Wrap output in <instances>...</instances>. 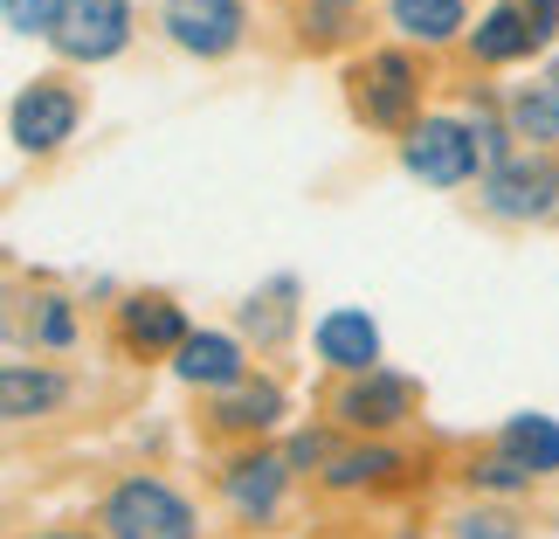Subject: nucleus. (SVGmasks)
Masks as SVG:
<instances>
[{
  "label": "nucleus",
  "mask_w": 559,
  "mask_h": 539,
  "mask_svg": "<svg viewBox=\"0 0 559 539\" xmlns=\"http://www.w3.org/2000/svg\"><path fill=\"white\" fill-rule=\"evenodd\" d=\"M104 526H111V539H193V512H187L180 491H166L153 478H132V484L111 491Z\"/></svg>",
  "instance_id": "nucleus-1"
},
{
  "label": "nucleus",
  "mask_w": 559,
  "mask_h": 539,
  "mask_svg": "<svg viewBox=\"0 0 559 539\" xmlns=\"http://www.w3.org/2000/svg\"><path fill=\"white\" fill-rule=\"evenodd\" d=\"M477 132L456 118H421L407 125V174H421L428 187H463L477 174Z\"/></svg>",
  "instance_id": "nucleus-2"
},
{
  "label": "nucleus",
  "mask_w": 559,
  "mask_h": 539,
  "mask_svg": "<svg viewBox=\"0 0 559 539\" xmlns=\"http://www.w3.org/2000/svg\"><path fill=\"white\" fill-rule=\"evenodd\" d=\"M124 42H132V8L124 0H70V14L56 28V49L76 56V62H104Z\"/></svg>",
  "instance_id": "nucleus-3"
},
{
  "label": "nucleus",
  "mask_w": 559,
  "mask_h": 539,
  "mask_svg": "<svg viewBox=\"0 0 559 539\" xmlns=\"http://www.w3.org/2000/svg\"><path fill=\"white\" fill-rule=\"evenodd\" d=\"M166 28H174V42L193 56H228L249 21H242L235 0H166Z\"/></svg>",
  "instance_id": "nucleus-4"
},
{
  "label": "nucleus",
  "mask_w": 559,
  "mask_h": 539,
  "mask_svg": "<svg viewBox=\"0 0 559 539\" xmlns=\"http://www.w3.org/2000/svg\"><path fill=\"white\" fill-rule=\"evenodd\" d=\"M70 132H76V97L62 91V83H35V91L14 104V139L28 145V153H56Z\"/></svg>",
  "instance_id": "nucleus-5"
},
{
  "label": "nucleus",
  "mask_w": 559,
  "mask_h": 539,
  "mask_svg": "<svg viewBox=\"0 0 559 539\" xmlns=\"http://www.w3.org/2000/svg\"><path fill=\"white\" fill-rule=\"evenodd\" d=\"M318 353L346 374H380V332L367 312H325L318 318Z\"/></svg>",
  "instance_id": "nucleus-6"
},
{
  "label": "nucleus",
  "mask_w": 559,
  "mask_h": 539,
  "mask_svg": "<svg viewBox=\"0 0 559 539\" xmlns=\"http://www.w3.org/2000/svg\"><path fill=\"white\" fill-rule=\"evenodd\" d=\"M407 408H415V387L401 374H367V380H353L346 395H338V415L353 429H386V422H401Z\"/></svg>",
  "instance_id": "nucleus-7"
},
{
  "label": "nucleus",
  "mask_w": 559,
  "mask_h": 539,
  "mask_svg": "<svg viewBox=\"0 0 559 539\" xmlns=\"http://www.w3.org/2000/svg\"><path fill=\"white\" fill-rule=\"evenodd\" d=\"M546 201H552V166L546 160L490 166V208H498V214H539Z\"/></svg>",
  "instance_id": "nucleus-8"
},
{
  "label": "nucleus",
  "mask_w": 559,
  "mask_h": 539,
  "mask_svg": "<svg viewBox=\"0 0 559 539\" xmlns=\"http://www.w3.org/2000/svg\"><path fill=\"white\" fill-rule=\"evenodd\" d=\"M359 83H367L373 125H407V112H415V70H407V56H373Z\"/></svg>",
  "instance_id": "nucleus-9"
},
{
  "label": "nucleus",
  "mask_w": 559,
  "mask_h": 539,
  "mask_svg": "<svg viewBox=\"0 0 559 539\" xmlns=\"http://www.w3.org/2000/svg\"><path fill=\"white\" fill-rule=\"evenodd\" d=\"M118 326H124V347H145V353L187 347V326H180V305H174V297H124Z\"/></svg>",
  "instance_id": "nucleus-10"
},
{
  "label": "nucleus",
  "mask_w": 559,
  "mask_h": 539,
  "mask_svg": "<svg viewBox=\"0 0 559 539\" xmlns=\"http://www.w3.org/2000/svg\"><path fill=\"white\" fill-rule=\"evenodd\" d=\"M276 499H284V457H242L228 470V505L242 512V519L276 512Z\"/></svg>",
  "instance_id": "nucleus-11"
},
{
  "label": "nucleus",
  "mask_w": 559,
  "mask_h": 539,
  "mask_svg": "<svg viewBox=\"0 0 559 539\" xmlns=\"http://www.w3.org/2000/svg\"><path fill=\"white\" fill-rule=\"evenodd\" d=\"M180 380H193V387H228V380H242V353H235V339L193 332L187 347H180Z\"/></svg>",
  "instance_id": "nucleus-12"
},
{
  "label": "nucleus",
  "mask_w": 559,
  "mask_h": 539,
  "mask_svg": "<svg viewBox=\"0 0 559 539\" xmlns=\"http://www.w3.org/2000/svg\"><path fill=\"white\" fill-rule=\"evenodd\" d=\"M504 457L525 464L532 478L559 470V422H552V415H511V429H504Z\"/></svg>",
  "instance_id": "nucleus-13"
},
{
  "label": "nucleus",
  "mask_w": 559,
  "mask_h": 539,
  "mask_svg": "<svg viewBox=\"0 0 559 539\" xmlns=\"http://www.w3.org/2000/svg\"><path fill=\"white\" fill-rule=\"evenodd\" d=\"M70 387L62 374H28V366H8V380H0V408H8V422H28L41 408H56Z\"/></svg>",
  "instance_id": "nucleus-14"
},
{
  "label": "nucleus",
  "mask_w": 559,
  "mask_h": 539,
  "mask_svg": "<svg viewBox=\"0 0 559 539\" xmlns=\"http://www.w3.org/2000/svg\"><path fill=\"white\" fill-rule=\"evenodd\" d=\"M394 28L415 42H449L463 28V0H394Z\"/></svg>",
  "instance_id": "nucleus-15"
},
{
  "label": "nucleus",
  "mask_w": 559,
  "mask_h": 539,
  "mask_svg": "<svg viewBox=\"0 0 559 539\" xmlns=\"http://www.w3.org/2000/svg\"><path fill=\"white\" fill-rule=\"evenodd\" d=\"M532 49H539V35L519 21V8H498V14L477 21V56L484 62H511V56H532Z\"/></svg>",
  "instance_id": "nucleus-16"
},
{
  "label": "nucleus",
  "mask_w": 559,
  "mask_h": 539,
  "mask_svg": "<svg viewBox=\"0 0 559 539\" xmlns=\"http://www.w3.org/2000/svg\"><path fill=\"white\" fill-rule=\"evenodd\" d=\"M511 132H519V139H546V145L559 139V91H552V83L511 97Z\"/></svg>",
  "instance_id": "nucleus-17"
},
{
  "label": "nucleus",
  "mask_w": 559,
  "mask_h": 539,
  "mask_svg": "<svg viewBox=\"0 0 559 539\" xmlns=\"http://www.w3.org/2000/svg\"><path fill=\"white\" fill-rule=\"evenodd\" d=\"M276 415H284V395H276L270 380H255V387H242V395L222 401V422L228 429H270Z\"/></svg>",
  "instance_id": "nucleus-18"
},
{
  "label": "nucleus",
  "mask_w": 559,
  "mask_h": 539,
  "mask_svg": "<svg viewBox=\"0 0 559 539\" xmlns=\"http://www.w3.org/2000/svg\"><path fill=\"white\" fill-rule=\"evenodd\" d=\"M70 0H8V28L14 35H56Z\"/></svg>",
  "instance_id": "nucleus-19"
},
{
  "label": "nucleus",
  "mask_w": 559,
  "mask_h": 539,
  "mask_svg": "<svg viewBox=\"0 0 559 539\" xmlns=\"http://www.w3.org/2000/svg\"><path fill=\"white\" fill-rule=\"evenodd\" d=\"M394 457L386 449H346V457H332V484H367V478H386Z\"/></svg>",
  "instance_id": "nucleus-20"
},
{
  "label": "nucleus",
  "mask_w": 559,
  "mask_h": 539,
  "mask_svg": "<svg viewBox=\"0 0 559 539\" xmlns=\"http://www.w3.org/2000/svg\"><path fill=\"white\" fill-rule=\"evenodd\" d=\"M504 8H519V21H525L532 35H539V49L559 35V0H504Z\"/></svg>",
  "instance_id": "nucleus-21"
},
{
  "label": "nucleus",
  "mask_w": 559,
  "mask_h": 539,
  "mask_svg": "<svg viewBox=\"0 0 559 539\" xmlns=\"http://www.w3.org/2000/svg\"><path fill=\"white\" fill-rule=\"evenodd\" d=\"M532 470L525 464H511V457H490V464H477V484H498V491H511V484H525Z\"/></svg>",
  "instance_id": "nucleus-22"
},
{
  "label": "nucleus",
  "mask_w": 559,
  "mask_h": 539,
  "mask_svg": "<svg viewBox=\"0 0 559 539\" xmlns=\"http://www.w3.org/2000/svg\"><path fill=\"white\" fill-rule=\"evenodd\" d=\"M41 339H49V347H62V339H70V312H62V305L41 312Z\"/></svg>",
  "instance_id": "nucleus-23"
},
{
  "label": "nucleus",
  "mask_w": 559,
  "mask_h": 539,
  "mask_svg": "<svg viewBox=\"0 0 559 539\" xmlns=\"http://www.w3.org/2000/svg\"><path fill=\"white\" fill-rule=\"evenodd\" d=\"M463 539H511L504 519H463Z\"/></svg>",
  "instance_id": "nucleus-24"
}]
</instances>
